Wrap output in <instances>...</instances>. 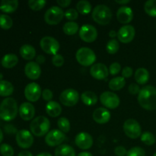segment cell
Segmentation results:
<instances>
[{
    "instance_id": "ffe728a7",
    "label": "cell",
    "mask_w": 156,
    "mask_h": 156,
    "mask_svg": "<svg viewBox=\"0 0 156 156\" xmlns=\"http://www.w3.org/2000/svg\"><path fill=\"white\" fill-rule=\"evenodd\" d=\"M117 18L119 22L126 24L130 22L133 18V12L131 8L122 6L117 10Z\"/></svg>"
},
{
    "instance_id": "4316f807",
    "label": "cell",
    "mask_w": 156,
    "mask_h": 156,
    "mask_svg": "<svg viewBox=\"0 0 156 156\" xmlns=\"http://www.w3.org/2000/svg\"><path fill=\"white\" fill-rule=\"evenodd\" d=\"M149 79V73L146 69L139 68L135 73V80L140 85H145Z\"/></svg>"
},
{
    "instance_id": "94428289",
    "label": "cell",
    "mask_w": 156,
    "mask_h": 156,
    "mask_svg": "<svg viewBox=\"0 0 156 156\" xmlns=\"http://www.w3.org/2000/svg\"><path fill=\"white\" fill-rule=\"evenodd\" d=\"M0 10H1V9H0Z\"/></svg>"
},
{
    "instance_id": "f5cc1de1",
    "label": "cell",
    "mask_w": 156,
    "mask_h": 156,
    "mask_svg": "<svg viewBox=\"0 0 156 156\" xmlns=\"http://www.w3.org/2000/svg\"><path fill=\"white\" fill-rule=\"evenodd\" d=\"M78 156H93L92 154L88 152H82L78 155Z\"/></svg>"
},
{
    "instance_id": "db71d44e",
    "label": "cell",
    "mask_w": 156,
    "mask_h": 156,
    "mask_svg": "<svg viewBox=\"0 0 156 156\" xmlns=\"http://www.w3.org/2000/svg\"><path fill=\"white\" fill-rule=\"evenodd\" d=\"M109 36L111 37L114 38V37H115L116 36H117V33L115 31V30H112L109 32Z\"/></svg>"
},
{
    "instance_id": "11a10c76",
    "label": "cell",
    "mask_w": 156,
    "mask_h": 156,
    "mask_svg": "<svg viewBox=\"0 0 156 156\" xmlns=\"http://www.w3.org/2000/svg\"><path fill=\"white\" fill-rule=\"evenodd\" d=\"M117 3H118V4H120V5H124V4H127V3H129V0H124V1H115Z\"/></svg>"
},
{
    "instance_id": "6da1fadb",
    "label": "cell",
    "mask_w": 156,
    "mask_h": 156,
    "mask_svg": "<svg viewBox=\"0 0 156 156\" xmlns=\"http://www.w3.org/2000/svg\"><path fill=\"white\" fill-rule=\"evenodd\" d=\"M138 103L147 111L156 110V88L152 85L145 86L138 94Z\"/></svg>"
},
{
    "instance_id": "484cf974",
    "label": "cell",
    "mask_w": 156,
    "mask_h": 156,
    "mask_svg": "<svg viewBox=\"0 0 156 156\" xmlns=\"http://www.w3.org/2000/svg\"><path fill=\"white\" fill-rule=\"evenodd\" d=\"M55 156H76V152L69 145H60L55 150Z\"/></svg>"
},
{
    "instance_id": "bcb514c9",
    "label": "cell",
    "mask_w": 156,
    "mask_h": 156,
    "mask_svg": "<svg viewBox=\"0 0 156 156\" xmlns=\"http://www.w3.org/2000/svg\"><path fill=\"white\" fill-rule=\"evenodd\" d=\"M140 90L141 89L140 88V86L136 83L130 84V85H129V88H128V91H129V92L131 94H139Z\"/></svg>"
},
{
    "instance_id": "1f68e13d",
    "label": "cell",
    "mask_w": 156,
    "mask_h": 156,
    "mask_svg": "<svg viewBox=\"0 0 156 156\" xmlns=\"http://www.w3.org/2000/svg\"><path fill=\"white\" fill-rule=\"evenodd\" d=\"M63 32L67 35H73L79 30V24L75 21H69L63 25Z\"/></svg>"
},
{
    "instance_id": "816d5d0a",
    "label": "cell",
    "mask_w": 156,
    "mask_h": 156,
    "mask_svg": "<svg viewBox=\"0 0 156 156\" xmlns=\"http://www.w3.org/2000/svg\"><path fill=\"white\" fill-rule=\"evenodd\" d=\"M18 156H33V155L28 151H21V152H19Z\"/></svg>"
},
{
    "instance_id": "83f0119b",
    "label": "cell",
    "mask_w": 156,
    "mask_h": 156,
    "mask_svg": "<svg viewBox=\"0 0 156 156\" xmlns=\"http://www.w3.org/2000/svg\"><path fill=\"white\" fill-rule=\"evenodd\" d=\"M81 99L82 102L87 106H92L95 105L98 101V97L96 94L91 91H86L82 93L81 95Z\"/></svg>"
},
{
    "instance_id": "5b68a950",
    "label": "cell",
    "mask_w": 156,
    "mask_h": 156,
    "mask_svg": "<svg viewBox=\"0 0 156 156\" xmlns=\"http://www.w3.org/2000/svg\"><path fill=\"white\" fill-rule=\"evenodd\" d=\"M76 60L83 66H90L96 60L94 52L88 47H82L79 49L76 54Z\"/></svg>"
},
{
    "instance_id": "ee69618b",
    "label": "cell",
    "mask_w": 156,
    "mask_h": 156,
    "mask_svg": "<svg viewBox=\"0 0 156 156\" xmlns=\"http://www.w3.org/2000/svg\"><path fill=\"white\" fill-rule=\"evenodd\" d=\"M53 92H52L51 90L50 89H44L42 91V97L44 98V100L47 101H51L52 98H53Z\"/></svg>"
},
{
    "instance_id": "ba28073f",
    "label": "cell",
    "mask_w": 156,
    "mask_h": 156,
    "mask_svg": "<svg viewBox=\"0 0 156 156\" xmlns=\"http://www.w3.org/2000/svg\"><path fill=\"white\" fill-rule=\"evenodd\" d=\"M40 45L43 51L51 55L57 54V52L59 51V47H60L59 43L58 42L57 40L49 36L43 37L41 40Z\"/></svg>"
},
{
    "instance_id": "277c9868",
    "label": "cell",
    "mask_w": 156,
    "mask_h": 156,
    "mask_svg": "<svg viewBox=\"0 0 156 156\" xmlns=\"http://www.w3.org/2000/svg\"><path fill=\"white\" fill-rule=\"evenodd\" d=\"M92 18L96 23L101 25L109 24L112 18L111 10L105 5H98L92 12Z\"/></svg>"
},
{
    "instance_id": "603a6c76",
    "label": "cell",
    "mask_w": 156,
    "mask_h": 156,
    "mask_svg": "<svg viewBox=\"0 0 156 156\" xmlns=\"http://www.w3.org/2000/svg\"><path fill=\"white\" fill-rule=\"evenodd\" d=\"M20 54L23 59L26 60H31L36 56V50L34 47L29 44H24L20 48Z\"/></svg>"
},
{
    "instance_id": "ab89813d",
    "label": "cell",
    "mask_w": 156,
    "mask_h": 156,
    "mask_svg": "<svg viewBox=\"0 0 156 156\" xmlns=\"http://www.w3.org/2000/svg\"><path fill=\"white\" fill-rule=\"evenodd\" d=\"M126 156H146V152L141 147H133L127 151Z\"/></svg>"
},
{
    "instance_id": "d590c367",
    "label": "cell",
    "mask_w": 156,
    "mask_h": 156,
    "mask_svg": "<svg viewBox=\"0 0 156 156\" xmlns=\"http://www.w3.org/2000/svg\"><path fill=\"white\" fill-rule=\"evenodd\" d=\"M58 127H59V130L62 131V133H68L70 130V123L69 120H68L66 117H60V118L58 120L57 122Z\"/></svg>"
},
{
    "instance_id": "3957f363",
    "label": "cell",
    "mask_w": 156,
    "mask_h": 156,
    "mask_svg": "<svg viewBox=\"0 0 156 156\" xmlns=\"http://www.w3.org/2000/svg\"><path fill=\"white\" fill-rule=\"evenodd\" d=\"M50 127V120L44 116H39L34 119L30 124V129L32 134L38 137L48 133Z\"/></svg>"
},
{
    "instance_id": "8992f818",
    "label": "cell",
    "mask_w": 156,
    "mask_h": 156,
    "mask_svg": "<svg viewBox=\"0 0 156 156\" xmlns=\"http://www.w3.org/2000/svg\"><path fill=\"white\" fill-rule=\"evenodd\" d=\"M65 12L59 6H52L44 15V20L50 25H56L62 21Z\"/></svg>"
},
{
    "instance_id": "9c48e42d",
    "label": "cell",
    "mask_w": 156,
    "mask_h": 156,
    "mask_svg": "<svg viewBox=\"0 0 156 156\" xmlns=\"http://www.w3.org/2000/svg\"><path fill=\"white\" fill-rule=\"evenodd\" d=\"M79 100V94L76 90L68 88L64 90L59 95L61 104L67 107H73L78 103Z\"/></svg>"
},
{
    "instance_id": "91938a15",
    "label": "cell",
    "mask_w": 156,
    "mask_h": 156,
    "mask_svg": "<svg viewBox=\"0 0 156 156\" xmlns=\"http://www.w3.org/2000/svg\"><path fill=\"white\" fill-rule=\"evenodd\" d=\"M153 156H156V152H155V154H154V155H153Z\"/></svg>"
},
{
    "instance_id": "7bdbcfd3",
    "label": "cell",
    "mask_w": 156,
    "mask_h": 156,
    "mask_svg": "<svg viewBox=\"0 0 156 156\" xmlns=\"http://www.w3.org/2000/svg\"><path fill=\"white\" fill-rule=\"evenodd\" d=\"M120 70H121V66L118 62H113L109 67V72L112 76H115V75L118 74Z\"/></svg>"
},
{
    "instance_id": "74e56055",
    "label": "cell",
    "mask_w": 156,
    "mask_h": 156,
    "mask_svg": "<svg viewBox=\"0 0 156 156\" xmlns=\"http://www.w3.org/2000/svg\"><path fill=\"white\" fill-rule=\"evenodd\" d=\"M46 3L44 0H30L28 1V5L32 10L40 11L45 6Z\"/></svg>"
},
{
    "instance_id": "2e32d148",
    "label": "cell",
    "mask_w": 156,
    "mask_h": 156,
    "mask_svg": "<svg viewBox=\"0 0 156 156\" xmlns=\"http://www.w3.org/2000/svg\"><path fill=\"white\" fill-rule=\"evenodd\" d=\"M76 144L79 149H88L92 146L93 145V138L89 133L85 132L79 133L76 136Z\"/></svg>"
},
{
    "instance_id": "30bf717a",
    "label": "cell",
    "mask_w": 156,
    "mask_h": 156,
    "mask_svg": "<svg viewBox=\"0 0 156 156\" xmlns=\"http://www.w3.org/2000/svg\"><path fill=\"white\" fill-rule=\"evenodd\" d=\"M101 103L109 109H115L120 105L118 95L111 91H105L100 96Z\"/></svg>"
},
{
    "instance_id": "d6a6232c",
    "label": "cell",
    "mask_w": 156,
    "mask_h": 156,
    "mask_svg": "<svg viewBox=\"0 0 156 156\" xmlns=\"http://www.w3.org/2000/svg\"><path fill=\"white\" fill-rule=\"evenodd\" d=\"M144 10L147 15L156 17V0H149L144 5Z\"/></svg>"
},
{
    "instance_id": "9f6ffc18",
    "label": "cell",
    "mask_w": 156,
    "mask_h": 156,
    "mask_svg": "<svg viewBox=\"0 0 156 156\" xmlns=\"http://www.w3.org/2000/svg\"><path fill=\"white\" fill-rule=\"evenodd\" d=\"M37 156H53L51 154L48 153V152H42V153L38 154Z\"/></svg>"
},
{
    "instance_id": "4fadbf2b",
    "label": "cell",
    "mask_w": 156,
    "mask_h": 156,
    "mask_svg": "<svg viewBox=\"0 0 156 156\" xmlns=\"http://www.w3.org/2000/svg\"><path fill=\"white\" fill-rule=\"evenodd\" d=\"M42 94L41 88L38 84L31 82L26 85L24 88V96L26 99L30 102H35L39 100Z\"/></svg>"
},
{
    "instance_id": "9a60e30c",
    "label": "cell",
    "mask_w": 156,
    "mask_h": 156,
    "mask_svg": "<svg viewBox=\"0 0 156 156\" xmlns=\"http://www.w3.org/2000/svg\"><path fill=\"white\" fill-rule=\"evenodd\" d=\"M136 30L133 26L126 24L119 29L117 32V37L123 44H129L135 37Z\"/></svg>"
},
{
    "instance_id": "7a4b0ae2",
    "label": "cell",
    "mask_w": 156,
    "mask_h": 156,
    "mask_svg": "<svg viewBox=\"0 0 156 156\" xmlns=\"http://www.w3.org/2000/svg\"><path fill=\"white\" fill-rule=\"evenodd\" d=\"M18 105L12 98H6L0 105V118L5 121H11L18 114Z\"/></svg>"
},
{
    "instance_id": "cb8c5ba5",
    "label": "cell",
    "mask_w": 156,
    "mask_h": 156,
    "mask_svg": "<svg viewBox=\"0 0 156 156\" xmlns=\"http://www.w3.org/2000/svg\"><path fill=\"white\" fill-rule=\"evenodd\" d=\"M18 6V0H2L0 3V9L5 13H13Z\"/></svg>"
},
{
    "instance_id": "e575fe53",
    "label": "cell",
    "mask_w": 156,
    "mask_h": 156,
    "mask_svg": "<svg viewBox=\"0 0 156 156\" xmlns=\"http://www.w3.org/2000/svg\"><path fill=\"white\" fill-rule=\"evenodd\" d=\"M120 48V44L116 39H111L107 44L106 50L110 54H115Z\"/></svg>"
},
{
    "instance_id": "b9f144b4",
    "label": "cell",
    "mask_w": 156,
    "mask_h": 156,
    "mask_svg": "<svg viewBox=\"0 0 156 156\" xmlns=\"http://www.w3.org/2000/svg\"><path fill=\"white\" fill-rule=\"evenodd\" d=\"M52 62L56 67H61L64 63V58L62 55L56 54L53 55L52 58Z\"/></svg>"
},
{
    "instance_id": "6f0895ef",
    "label": "cell",
    "mask_w": 156,
    "mask_h": 156,
    "mask_svg": "<svg viewBox=\"0 0 156 156\" xmlns=\"http://www.w3.org/2000/svg\"><path fill=\"white\" fill-rule=\"evenodd\" d=\"M3 140V133H2V129H0V143L2 142Z\"/></svg>"
},
{
    "instance_id": "f6af8a7d",
    "label": "cell",
    "mask_w": 156,
    "mask_h": 156,
    "mask_svg": "<svg viewBox=\"0 0 156 156\" xmlns=\"http://www.w3.org/2000/svg\"><path fill=\"white\" fill-rule=\"evenodd\" d=\"M133 70L131 67L126 66L122 70V77L125 78H129L133 76Z\"/></svg>"
},
{
    "instance_id": "f1b7e54d",
    "label": "cell",
    "mask_w": 156,
    "mask_h": 156,
    "mask_svg": "<svg viewBox=\"0 0 156 156\" xmlns=\"http://www.w3.org/2000/svg\"><path fill=\"white\" fill-rule=\"evenodd\" d=\"M14 91V86L10 82L5 80L0 81V96L8 97Z\"/></svg>"
},
{
    "instance_id": "c3c4849f",
    "label": "cell",
    "mask_w": 156,
    "mask_h": 156,
    "mask_svg": "<svg viewBox=\"0 0 156 156\" xmlns=\"http://www.w3.org/2000/svg\"><path fill=\"white\" fill-rule=\"evenodd\" d=\"M4 129H5V132L6 133L9 134V135H12V134H17V133L18 132V131H17L16 128H15V126H12V125H10V124L5 125L4 127Z\"/></svg>"
},
{
    "instance_id": "52a82bcc",
    "label": "cell",
    "mask_w": 156,
    "mask_h": 156,
    "mask_svg": "<svg viewBox=\"0 0 156 156\" xmlns=\"http://www.w3.org/2000/svg\"><path fill=\"white\" fill-rule=\"evenodd\" d=\"M123 131L130 139H137L142 135L140 123L134 119H128L123 123Z\"/></svg>"
},
{
    "instance_id": "680465c9",
    "label": "cell",
    "mask_w": 156,
    "mask_h": 156,
    "mask_svg": "<svg viewBox=\"0 0 156 156\" xmlns=\"http://www.w3.org/2000/svg\"><path fill=\"white\" fill-rule=\"evenodd\" d=\"M2 79H3V75L2 74V73H0V81L2 80Z\"/></svg>"
},
{
    "instance_id": "5bb4252c",
    "label": "cell",
    "mask_w": 156,
    "mask_h": 156,
    "mask_svg": "<svg viewBox=\"0 0 156 156\" xmlns=\"http://www.w3.org/2000/svg\"><path fill=\"white\" fill-rule=\"evenodd\" d=\"M16 142L18 146L22 149H29L34 143V137L32 134L26 129L19 130L16 134Z\"/></svg>"
},
{
    "instance_id": "4dcf8cb0",
    "label": "cell",
    "mask_w": 156,
    "mask_h": 156,
    "mask_svg": "<svg viewBox=\"0 0 156 156\" xmlns=\"http://www.w3.org/2000/svg\"><path fill=\"white\" fill-rule=\"evenodd\" d=\"M76 9L78 12L82 15H88L91 12V5L86 0H81L76 4Z\"/></svg>"
},
{
    "instance_id": "44dd1931",
    "label": "cell",
    "mask_w": 156,
    "mask_h": 156,
    "mask_svg": "<svg viewBox=\"0 0 156 156\" xmlns=\"http://www.w3.org/2000/svg\"><path fill=\"white\" fill-rule=\"evenodd\" d=\"M93 119L99 124H105L111 119V113L105 108H98L93 113Z\"/></svg>"
},
{
    "instance_id": "ac0fdd59",
    "label": "cell",
    "mask_w": 156,
    "mask_h": 156,
    "mask_svg": "<svg viewBox=\"0 0 156 156\" xmlns=\"http://www.w3.org/2000/svg\"><path fill=\"white\" fill-rule=\"evenodd\" d=\"M24 73L28 79L36 80L40 78L41 75V69L39 64L36 62H27L24 67Z\"/></svg>"
},
{
    "instance_id": "f35d334b",
    "label": "cell",
    "mask_w": 156,
    "mask_h": 156,
    "mask_svg": "<svg viewBox=\"0 0 156 156\" xmlns=\"http://www.w3.org/2000/svg\"><path fill=\"white\" fill-rule=\"evenodd\" d=\"M0 153L2 156H13L14 149L10 145L3 143L0 146Z\"/></svg>"
},
{
    "instance_id": "7dc6e473",
    "label": "cell",
    "mask_w": 156,
    "mask_h": 156,
    "mask_svg": "<svg viewBox=\"0 0 156 156\" xmlns=\"http://www.w3.org/2000/svg\"><path fill=\"white\" fill-rule=\"evenodd\" d=\"M114 153L117 156H124L126 155L127 151H126V149L123 146H118L114 149Z\"/></svg>"
},
{
    "instance_id": "7c38bea8",
    "label": "cell",
    "mask_w": 156,
    "mask_h": 156,
    "mask_svg": "<svg viewBox=\"0 0 156 156\" xmlns=\"http://www.w3.org/2000/svg\"><path fill=\"white\" fill-rule=\"evenodd\" d=\"M66 140V135L59 129H53L46 135L45 142L50 147L60 146Z\"/></svg>"
},
{
    "instance_id": "8d00e7d4",
    "label": "cell",
    "mask_w": 156,
    "mask_h": 156,
    "mask_svg": "<svg viewBox=\"0 0 156 156\" xmlns=\"http://www.w3.org/2000/svg\"><path fill=\"white\" fill-rule=\"evenodd\" d=\"M141 141L147 146H152L155 143V138L150 132H144L141 135Z\"/></svg>"
},
{
    "instance_id": "8fae6325",
    "label": "cell",
    "mask_w": 156,
    "mask_h": 156,
    "mask_svg": "<svg viewBox=\"0 0 156 156\" xmlns=\"http://www.w3.org/2000/svg\"><path fill=\"white\" fill-rule=\"evenodd\" d=\"M79 37L86 43L94 42L98 37V30L91 24H84L79 30Z\"/></svg>"
},
{
    "instance_id": "7402d4cb",
    "label": "cell",
    "mask_w": 156,
    "mask_h": 156,
    "mask_svg": "<svg viewBox=\"0 0 156 156\" xmlns=\"http://www.w3.org/2000/svg\"><path fill=\"white\" fill-rule=\"evenodd\" d=\"M46 112L50 117H56L62 113V108L56 101H49L46 105Z\"/></svg>"
},
{
    "instance_id": "681fc988",
    "label": "cell",
    "mask_w": 156,
    "mask_h": 156,
    "mask_svg": "<svg viewBox=\"0 0 156 156\" xmlns=\"http://www.w3.org/2000/svg\"><path fill=\"white\" fill-rule=\"evenodd\" d=\"M57 4L62 8L68 7L71 4V0H57Z\"/></svg>"
},
{
    "instance_id": "60d3db41",
    "label": "cell",
    "mask_w": 156,
    "mask_h": 156,
    "mask_svg": "<svg viewBox=\"0 0 156 156\" xmlns=\"http://www.w3.org/2000/svg\"><path fill=\"white\" fill-rule=\"evenodd\" d=\"M64 16L66 18V19L73 21L74 20H76L78 18L79 12H78L77 10L74 9H69L66 11L65 13H64Z\"/></svg>"
},
{
    "instance_id": "f546056e",
    "label": "cell",
    "mask_w": 156,
    "mask_h": 156,
    "mask_svg": "<svg viewBox=\"0 0 156 156\" xmlns=\"http://www.w3.org/2000/svg\"><path fill=\"white\" fill-rule=\"evenodd\" d=\"M126 85V80L123 77L119 76V77H115L111 79L108 84V87L111 88L112 91H119Z\"/></svg>"
},
{
    "instance_id": "d4e9b609",
    "label": "cell",
    "mask_w": 156,
    "mask_h": 156,
    "mask_svg": "<svg viewBox=\"0 0 156 156\" xmlns=\"http://www.w3.org/2000/svg\"><path fill=\"white\" fill-rule=\"evenodd\" d=\"M1 62L4 68L12 69L18 64V58L14 53H8L3 56Z\"/></svg>"
},
{
    "instance_id": "f907efd6",
    "label": "cell",
    "mask_w": 156,
    "mask_h": 156,
    "mask_svg": "<svg viewBox=\"0 0 156 156\" xmlns=\"http://www.w3.org/2000/svg\"><path fill=\"white\" fill-rule=\"evenodd\" d=\"M45 60H46V58L44 57L43 55H39V56H37L36 57V62L37 64L44 63Z\"/></svg>"
},
{
    "instance_id": "e0dca14e",
    "label": "cell",
    "mask_w": 156,
    "mask_h": 156,
    "mask_svg": "<svg viewBox=\"0 0 156 156\" xmlns=\"http://www.w3.org/2000/svg\"><path fill=\"white\" fill-rule=\"evenodd\" d=\"M90 74L98 80L105 79L109 75V70L108 67L103 63H96L90 69Z\"/></svg>"
},
{
    "instance_id": "d6986e66",
    "label": "cell",
    "mask_w": 156,
    "mask_h": 156,
    "mask_svg": "<svg viewBox=\"0 0 156 156\" xmlns=\"http://www.w3.org/2000/svg\"><path fill=\"white\" fill-rule=\"evenodd\" d=\"M20 117L24 120L28 121L33 119L35 115V108L30 102H24L21 105L18 109Z\"/></svg>"
},
{
    "instance_id": "836d02e7",
    "label": "cell",
    "mask_w": 156,
    "mask_h": 156,
    "mask_svg": "<svg viewBox=\"0 0 156 156\" xmlns=\"http://www.w3.org/2000/svg\"><path fill=\"white\" fill-rule=\"evenodd\" d=\"M13 25V21L12 18L7 15H0V27L4 30H8L11 28Z\"/></svg>"
}]
</instances>
